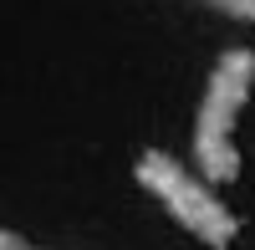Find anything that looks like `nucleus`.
I'll return each instance as SVG.
<instances>
[{
    "mask_svg": "<svg viewBox=\"0 0 255 250\" xmlns=\"http://www.w3.org/2000/svg\"><path fill=\"white\" fill-rule=\"evenodd\" d=\"M250 92H255V51L250 46L220 51L209 77H204V92H199V108H194V133H189L194 163L215 189L235 184L240 169H245L235 128H240V118L250 108Z\"/></svg>",
    "mask_w": 255,
    "mask_h": 250,
    "instance_id": "obj_1",
    "label": "nucleus"
},
{
    "mask_svg": "<svg viewBox=\"0 0 255 250\" xmlns=\"http://www.w3.org/2000/svg\"><path fill=\"white\" fill-rule=\"evenodd\" d=\"M133 179H138V189L153 199L158 210L179 225V230L194 235L199 245L230 250V245L240 240V215L220 199V189H215L204 174H194V169L179 163L174 153L143 148V153L133 158Z\"/></svg>",
    "mask_w": 255,
    "mask_h": 250,
    "instance_id": "obj_2",
    "label": "nucleus"
},
{
    "mask_svg": "<svg viewBox=\"0 0 255 250\" xmlns=\"http://www.w3.org/2000/svg\"><path fill=\"white\" fill-rule=\"evenodd\" d=\"M204 5H215V10L235 15V20H255V0H204Z\"/></svg>",
    "mask_w": 255,
    "mask_h": 250,
    "instance_id": "obj_3",
    "label": "nucleus"
},
{
    "mask_svg": "<svg viewBox=\"0 0 255 250\" xmlns=\"http://www.w3.org/2000/svg\"><path fill=\"white\" fill-rule=\"evenodd\" d=\"M0 250H41V245L20 240V235H10V230H0Z\"/></svg>",
    "mask_w": 255,
    "mask_h": 250,
    "instance_id": "obj_4",
    "label": "nucleus"
}]
</instances>
